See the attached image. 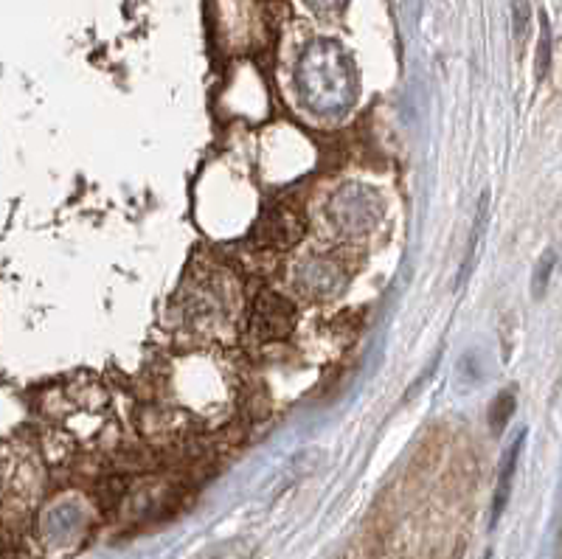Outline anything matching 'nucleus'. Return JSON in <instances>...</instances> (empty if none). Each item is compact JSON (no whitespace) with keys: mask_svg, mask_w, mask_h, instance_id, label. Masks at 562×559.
I'll list each match as a JSON object with an SVG mask.
<instances>
[{"mask_svg":"<svg viewBox=\"0 0 562 559\" xmlns=\"http://www.w3.org/2000/svg\"><path fill=\"white\" fill-rule=\"evenodd\" d=\"M523 433H520L515 444L506 450V458H503L501 475H498V486H495V506H492V523H498L509 503V495H512V486H515V472H518V461H520V450H523Z\"/></svg>","mask_w":562,"mask_h":559,"instance_id":"nucleus-2","label":"nucleus"},{"mask_svg":"<svg viewBox=\"0 0 562 559\" xmlns=\"http://www.w3.org/2000/svg\"><path fill=\"white\" fill-rule=\"evenodd\" d=\"M512 17H515V34H518V37H526L529 17H532L529 0H512Z\"/></svg>","mask_w":562,"mask_h":559,"instance_id":"nucleus-4","label":"nucleus"},{"mask_svg":"<svg viewBox=\"0 0 562 559\" xmlns=\"http://www.w3.org/2000/svg\"><path fill=\"white\" fill-rule=\"evenodd\" d=\"M293 307L279 298V295H267L262 298L259 304H256V318H253V324L256 329L265 335V338H281V335H287L290 332V326H293Z\"/></svg>","mask_w":562,"mask_h":559,"instance_id":"nucleus-1","label":"nucleus"},{"mask_svg":"<svg viewBox=\"0 0 562 559\" xmlns=\"http://www.w3.org/2000/svg\"><path fill=\"white\" fill-rule=\"evenodd\" d=\"M512 413H515V394H501V397L492 402V411H489V425H492V430L498 433V430H503L506 427V422L512 419Z\"/></svg>","mask_w":562,"mask_h":559,"instance_id":"nucleus-3","label":"nucleus"}]
</instances>
